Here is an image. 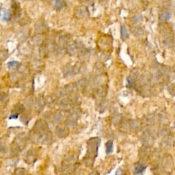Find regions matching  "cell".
Listing matches in <instances>:
<instances>
[{
    "label": "cell",
    "mask_w": 175,
    "mask_h": 175,
    "mask_svg": "<svg viewBox=\"0 0 175 175\" xmlns=\"http://www.w3.org/2000/svg\"><path fill=\"white\" fill-rule=\"evenodd\" d=\"M100 144V139L97 137L92 138L88 141V150L84 162L86 166L92 168L94 165V159L98 154L99 146Z\"/></svg>",
    "instance_id": "obj_1"
},
{
    "label": "cell",
    "mask_w": 175,
    "mask_h": 175,
    "mask_svg": "<svg viewBox=\"0 0 175 175\" xmlns=\"http://www.w3.org/2000/svg\"><path fill=\"white\" fill-rule=\"evenodd\" d=\"M30 138L32 142L46 144L51 142L52 138H53V135H52L50 130H47L44 132H40V133H36V132L32 131Z\"/></svg>",
    "instance_id": "obj_2"
},
{
    "label": "cell",
    "mask_w": 175,
    "mask_h": 175,
    "mask_svg": "<svg viewBox=\"0 0 175 175\" xmlns=\"http://www.w3.org/2000/svg\"><path fill=\"white\" fill-rule=\"evenodd\" d=\"M27 144V137L25 133H20L14 139L11 146V152L13 155L20 153L25 148Z\"/></svg>",
    "instance_id": "obj_3"
},
{
    "label": "cell",
    "mask_w": 175,
    "mask_h": 175,
    "mask_svg": "<svg viewBox=\"0 0 175 175\" xmlns=\"http://www.w3.org/2000/svg\"><path fill=\"white\" fill-rule=\"evenodd\" d=\"M77 157L75 155H69L65 158L62 165V170L64 172L69 171L73 166V165L76 162Z\"/></svg>",
    "instance_id": "obj_4"
},
{
    "label": "cell",
    "mask_w": 175,
    "mask_h": 175,
    "mask_svg": "<svg viewBox=\"0 0 175 175\" xmlns=\"http://www.w3.org/2000/svg\"><path fill=\"white\" fill-rule=\"evenodd\" d=\"M141 141L144 146L151 147V146L154 144L155 138L151 132L146 131L144 132L142 136Z\"/></svg>",
    "instance_id": "obj_5"
},
{
    "label": "cell",
    "mask_w": 175,
    "mask_h": 175,
    "mask_svg": "<svg viewBox=\"0 0 175 175\" xmlns=\"http://www.w3.org/2000/svg\"><path fill=\"white\" fill-rule=\"evenodd\" d=\"M38 158V153L36 150L35 149H30L26 153L25 155V162L27 164H34L36 162Z\"/></svg>",
    "instance_id": "obj_6"
},
{
    "label": "cell",
    "mask_w": 175,
    "mask_h": 175,
    "mask_svg": "<svg viewBox=\"0 0 175 175\" xmlns=\"http://www.w3.org/2000/svg\"><path fill=\"white\" fill-rule=\"evenodd\" d=\"M48 129V124L44 120H39L35 123L34 128L32 129V131L36 132V133H40V132L46 131Z\"/></svg>",
    "instance_id": "obj_7"
},
{
    "label": "cell",
    "mask_w": 175,
    "mask_h": 175,
    "mask_svg": "<svg viewBox=\"0 0 175 175\" xmlns=\"http://www.w3.org/2000/svg\"><path fill=\"white\" fill-rule=\"evenodd\" d=\"M75 15L78 19H83L88 15V10L86 6H81L76 8L75 10Z\"/></svg>",
    "instance_id": "obj_8"
},
{
    "label": "cell",
    "mask_w": 175,
    "mask_h": 175,
    "mask_svg": "<svg viewBox=\"0 0 175 175\" xmlns=\"http://www.w3.org/2000/svg\"><path fill=\"white\" fill-rule=\"evenodd\" d=\"M56 133L57 136L60 138H66L69 134V129L67 127L58 126L56 129Z\"/></svg>",
    "instance_id": "obj_9"
},
{
    "label": "cell",
    "mask_w": 175,
    "mask_h": 175,
    "mask_svg": "<svg viewBox=\"0 0 175 175\" xmlns=\"http://www.w3.org/2000/svg\"><path fill=\"white\" fill-rule=\"evenodd\" d=\"M151 147L148 146H144L139 150V157L142 160H147L149 158V156L151 155Z\"/></svg>",
    "instance_id": "obj_10"
},
{
    "label": "cell",
    "mask_w": 175,
    "mask_h": 175,
    "mask_svg": "<svg viewBox=\"0 0 175 175\" xmlns=\"http://www.w3.org/2000/svg\"><path fill=\"white\" fill-rule=\"evenodd\" d=\"M161 145H162L163 148H165V149L170 148L172 146V145H173V139L168 136H165V138L162 139Z\"/></svg>",
    "instance_id": "obj_11"
},
{
    "label": "cell",
    "mask_w": 175,
    "mask_h": 175,
    "mask_svg": "<svg viewBox=\"0 0 175 175\" xmlns=\"http://www.w3.org/2000/svg\"><path fill=\"white\" fill-rule=\"evenodd\" d=\"M106 82H107V77H106L105 75L101 74V75H99L98 76L94 79V83L95 86L100 87V86H103V85L105 84Z\"/></svg>",
    "instance_id": "obj_12"
},
{
    "label": "cell",
    "mask_w": 175,
    "mask_h": 175,
    "mask_svg": "<svg viewBox=\"0 0 175 175\" xmlns=\"http://www.w3.org/2000/svg\"><path fill=\"white\" fill-rule=\"evenodd\" d=\"M105 70V67L102 62H96L93 67V71L96 75L103 74Z\"/></svg>",
    "instance_id": "obj_13"
},
{
    "label": "cell",
    "mask_w": 175,
    "mask_h": 175,
    "mask_svg": "<svg viewBox=\"0 0 175 175\" xmlns=\"http://www.w3.org/2000/svg\"><path fill=\"white\" fill-rule=\"evenodd\" d=\"M129 129L132 131H138L140 129L141 122L139 120H131L129 122Z\"/></svg>",
    "instance_id": "obj_14"
},
{
    "label": "cell",
    "mask_w": 175,
    "mask_h": 175,
    "mask_svg": "<svg viewBox=\"0 0 175 175\" xmlns=\"http://www.w3.org/2000/svg\"><path fill=\"white\" fill-rule=\"evenodd\" d=\"M146 168V165H144V163H136L135 164L134 167V172L135 174L138 175V174H142L143 172L145 171Z\"/></svg>",
    "instance_id": "obj_15"
},
{
    "label": "cell",
    "mask_w": 175,
    "mask_h": 175,
    "mask_svg": "<svg viewBox=\"0 0 175 175\" xmlns=\"http://www.w3.org/2000/svg\"><path fill=\"white\" fill-rule=\"evenodd\" d=\"M89 51L87 50L86 49H85L84 47H80V51L79 52V59L81 60H86L87 59L89 58Z\"/></svg>",
    "instance_id": "obj_16"
},
{
    "label": "cell",
    "mask_w": 175,
    "mask_h": 175,
    "mask_svg": "<svg viewBox=\"0 0 175 175\" xmlns=\"http://www.w3.org/2000/svg\"><path fill=\"white\" fill-rule=\"evenodd\" d=\"M162 165L165 168H169L172 165V159L171 156L165 155L162 159Z\"/></svg>",
    "instance_id": "obj_17"
},
{
    "label": "cell",
    "mask_w": 175,
    "mask_h": 175,
    "mask_svg": "<svg viewBox=\"0 0 175 175\" xmlns=\"http://www.w3.org/2000/svg\"><path fill=\"white\" fill-rule=\"evenodd\" d=\"M132 34L136 37H141L144 35V29L141 26H134L131 29Z\"/></svg>",
    "instance_id": "obj_18"
},
{
    "label": "cell",
    "mask_w": 175,
    "mask_h": 175,
    "mask_svg": "<svg viewBox=\"0 0 175 175\" xmlns=\"http://www.w3.org/2000/svg\"><path fill=\"white\" fill-rule=\"evenodd\" d=\"M172 17V13L169 10H164L159 14V20L161 21H166Z\"/></svg>",
    "instance_id": "obj_19"
},
{
    "label": "cell",
    "mask_w": 175,
    "mask_h": 175,
    "mask_svg": "<svg viewBox=\"0 0 175 175\" xmlns=\"http://www.w3.org/2000/svg\"><path fill=\"white\" fill-rule=\"evenodd\" d=\"M96 94L97 95L98 97L101 98V99H104L105 97V96L108 94V90L104 86H100L98 87V88L96 90Z\"/></svg>",
    "instance_id": "obj_20"
},
{
    "label": "cell",
    "mask_w": 175,
    "mask_h": 175,
    "mask_svg": "<svg viewBox=\"0 0 175 175\" xmlns=\"http://www.w3.org/2000/svg\"><path fill=\"white\" fill-rule=\"evenodd\" d=\"M96 106H97L98 110L100 111L101 112H103L108 107V101L105 99H101L96 104Z\"/></svg>",
    "instance_id": "obj_21"
},
{
    "label": "cell",
    "mask_w": 175,
    "mask_h": 175,
    "mask_svg": "<svg viewBox=\"0 0 175 175\" xmlns=\"http://www.w3.org/2000/svg\"><path fill=\"white\" fill-rule=\"evenodd\" d=\"M70 117L77 120L80 117V116H81L82 111L81 110H80L79 108L75 107V108H72L71 110H70Z\"/></svg>",
    "instance_id": "obj_22"
},
{
    "label": "cell",
    "mask_w": 175,
    "mask_h": 175,
    "mask_svg": "<svg viewBox=\"0 0 175 175\" xmlns=\"http://www.w3.org/2000/svg\"><path fill=\"white\" fill-rule=\"evenodd\" d=\"M174 39H172L171 36H166L164 40V45L166 47V48H171L174 46Z\"/></svg>",
    "instance_id": "obj_23"
},
{
    "label": "cell",
    "mask_w": 175,
    "mask_h": 175,
    "mask_svg": "<svg viewBox=\"0 0 175 175\" xmlns=\"http://www.w3.org/2000/svg\"><path fill=\"white\" fill-rule=\"evenodd\" d=\"M144 124H145L146 126L149 127L151 126V125H153V123H154L155 118L153 115H147L144 118Z\"/></svg>",
    "instance_id": "obj_24"
},
{
    "label": "cell",
    "mask_w": 175,
    "mask_h": 175,
    "mask_svg": "<svg viewBox=\"0 0 175 175\" xmlns=\"http://www.w3.org/2000/svg\"><path fill=\"white\" fill-rule=\"evenodd\" d=\"M151 80H152V82L153 83H155V84H158V83L161 82V81L162 80V75L159 73V71L153 73Z\"/></svg>",
    "instance_id": "obj_25"
},
{
    "label": "cell",
    "mask_w": 175,
    "mask_h": 175,
    "mask_svg": "<svg viewBox=\"0 0 175 175\" xmlns=\"http://www.w3.org/2000/svg\"><path fill=\"white\" fill-rule=\"evenodd\" d=\"M65 125L67 128H74L77 126V120L70 117L69 119L66 120Z\"/></svg>",
    "instance_id": "obj_26"
},
{
    "label": "cell",
    "mask_w": 175,
    "mask_h": 175,
    "mask_svg": "<svg viewBox=\"0 0 175 175\" xmlns=\"http://www.w3.org/2000/svg\"><path fill=\"white\" fill-rule=\"evenodd\" d=\"M139 75H140V70L138 69V68H134L133 70H132L131 71L129 77L131 78L133 82H135L139 77Z\"/></svg>",
    "instance_id": "obj_27"
},
{
    "label": "cell",
    "mask_w": 175,
    "mask_h": 175,
    "mask_svg": "<svg viewBox=\"0 0 175 175\" xmlns=\"http://www.w3.org/2000/svg\"><path fill=\"white\" fill-rule=\"evenodd\" d=\"M122 120V117L121 115L119 114V113H116V114L113 115L112 116V122L113 125H116V126L119 125Z\"/></svg>",
    "instance_id": "obj_28"
},
{
    "label": "cell",
    "mask_w": 175,
    "mask_h": 175,
    "mask_svg": "<svg viewBox=\"0 0 175 175\" xmlns=\"http://www.w3.org/2000/svg\"><path fill=\"white\" fill-rule=\"evenodd\" d=\"M159 73L162 74V75H164V76H170L171 75V70L168 67L166 66H162L159 68Z\"/></svg>",
    "instance_id": "obj_29"
},
{
    "label": "cell",
    "mask_w": 175,
    "mask_h": 175,
    "mask_svg": "<svg viewBox=\"0 0 175 175\" xmlns=\"http://www.w3.org/2000/svg\"><path fill=\"white\" fill-rule=\"evenodd\" d=\"M86 84L87 82L86 78H82V79L78 80L76 82V84H75V87L78 89H84V88L86 86Z\"/></svg>",
    "instance_id": "obj_30"
},
{
    "label": "cell",
    "mask_w": 175,
    "mask_h": 175,
    "mask_svg": "<svg viewBox=\"0 0 175 175\" xmlns=\"http://www.w3.org/2000/svg\"><path fill=\"white\" fill-rule=\"evenodd\" d=\"M77 49V44H75V43L69 44L67 47V50H68V53L71 56L75 55V54L76 53Z\"/></svg>",
    "instance_id": "obj_31"
},
{
    "label": "cell",
    "mask_w": 175,
    "mask_h": 175,
    "mask_svg": "<svg viewBox=\"0 0 175 175\" xmlns=\"http://www.w3.org/2000/svg\"><path fill=\"white\" fill-rule=\"evenodd\" d=\"M143 20L142 15L141 14H136V15H133L131 18V21L132 23H134V24H137V23H141Z\"/></svg>",
    "instance_id": "obj_32"
},
{
    "label": "cell",
    "mask_w": 175,
    "mask_h": 175,
    "mask_svg": "<svg viewBox=\"0 0 175 175\" xmlns=\"http://www.w3.org/2000/svg\"><path fill=\"white\" fill-rule=\"evenodd\" d=\"M120 35H121V38L122 39H127L129 37V33L128 30H127V27L125 25H122L121 28H120Z\"/></svg>",
    "instance_id": "obj_33"
},
{
    "label": "cell",
    "mask_w": 175,
    "mask_h": 175,
    "mask_svg": "<svg viewBox=\"0 0 175 175\" xmlns=\"http://www.w3.org/2000/svg\"><path fill=\"white\" fill-rule=\"evenodd\" d=\"M106 148V153L107 154H110L113 152V141L109 140L105 144Z\"/></svg>",
    "instance_id": "obj_34"
},
{
    "label": "cell",
    "mask_w": 175,
    "mask_h": 175,
    "mask_svg": "<svg viewBox=\"0 0 175 175\" xmlns=\"http://www.w3.org/2000/svg\"><path fill=\"white\" fill-rule=\"evenodd\" d=\"M167 90L172 96H175V84H170L167 87Z\"/></svg>",
    "instance_id": "obj_35"
},
{
    "label": "cell",
    "mask_w": 175,
    "mask_h": 175,
    "mask_svg": "<svg viewBox=\"0 0 175 175\" xmlns=\"http://www.w3.org/2000/svg\"><path fill=\"white\" fill-rule=\"evenodd\" d=\"M24 110H25V108H24V107H23V105L19 104V105H17L15 107V110H14V113H13V114H16V115L18 116L19 114V113L24 112Z\"/></svg>",
    "instance_id": "obj_36"
},
{
    "label": "cell",
    "mask_w": 175,
    "mask_h": 175,
    "mask_svg": "<svg viewBox=\"0 0 175 175\" xmlns=\"http://www.w3.org/2000/svg\"><path fill=\"white\" fill-rule=\"evenodd\" d=\"M119 125H120V130L122 132H126L127 131V130L129 129V122H123L122 120Z\"/></svg>",
    "instance_id": "obj_37"
},
{
    "label": "cell",
    "mask_w": 175,
    "mask_h": 175,
    "mask_svg": "<svg viewBox=\"0 0 175 175\" xmlns=\"http://www.w3.org/2000/svg\"><path fill=\"white\" fill-rule=\"evenodd\" d=\"M70 105V102L68 99H65V100L62 101L60 103V106L62 109H67Z\"/></svg>",
    "instance_id": "obj_38"
},
{
    "label": "cell",
    "mask_w": 175,
    "mask_h": 175,
    "mask_svg": "<svg viewBox=\"0 0 175 175\" xmlns=\"http://www.w3.org/2000/svg\"><path fill=\"white\" fill-rule=\"evenodd\" d=\"M15 175H27V172L26 170L23 168H18L15 170Z\"/></svg>",
    "instance_id": "obj_39"
},
{
    "label": "cell",
    "mask_w": 175,
    "mask_h": 175,
    "mask_svg": "<svg viewBox=\"0 0 175 175\" xmlns=\"http://www.w3.org/2000/svg\"><path fill=\"white\" fill-rule=\"evenodd\" d=\"M53 119L56 122H60L63 119V116L60 112H58L54 115Z\"/></svg>",
    "instance_id": "obj_40"
},
{
    "label": "cell",
    "mask_w": 175,
    "mask_h": 175,
    "mask_svg": "<svg viewBox=\"0 0 175 175\" xmlns=\"http://www.w3.org/2000/svg\"><path fill=\"white\" fill-rule=\"evenodd\" d=\"M65 6V1L64 0H56L55 1V6L58 9L62 8Z\"/></svg>",
    "instance_id": "obj_41"
},
{
    "label": "cell",
    "mask_w": 175,
    "mask_h": 175,
    "mask_svg": "<svg viewBox=\"0 0 175 175\" xmlns=\"http://www.w3.org/2000/svg\"><path fill=\"white\" fill-rule=\"evenodd\" d=\"M169 129H168V127H162V129H161L160 130H159V133H160V135L161 136H168V133H169Z\"/></svg>",
    "instance_id": "obj_42"
},
{
    "label": "cell",
    "mask_w": 175,
    "mask_h": 175,
    "mask_svg": "<svg viewBox=\"0 0 175 175\" xmlns=\"http://www.w3.org/2000/svg\"><path fill=\"white\" fill-rule=\"evenodd\" d=\"M30 119H31V118L30 117H28L27 115H23L21 116V122H23L25 125H27L28 122H29V121L30 120Z\"/></svg>",
    "instance_id": "obj_43"
},
{
    "label": "cell",
    "mask_w": 175,
    "mask_h": 175,
    "mask_svg": "<svg viewBox=\"0 0 175 175\" xmlns=\"http://www.w3.org/2000/svg\"><path fill=\"white\" fill-rule=\"evenodd\" d=\"M7 153V146L5 145H1L0 146V155H5Z\"/></svg>",
    "instance_id": "obj_44"
},
{
    "label": "cell",
    "mask_w": 175,
    "mask_h": 175,
    "mask_svg": "<svg viewBox=\"0 0 175 175\" xmlns=\"http://www.w3.org/2000/svg\"><path fill=\"white\" fill-rule=\"evenodd\" d=\"M44 106V102L42 100H39V101L37 102V104H36V108L39 110H41L42 108H43V107Z\"/></svg>",
    "instance_id": "obj_45"
},
{
    "label": "cell",
    "mask_w": 175,
    "mask_h": 175,
    "mask_svg": "<svg viewBox=\"0 0 175 175\" xmlns=\"http://www.w3.org/2000/svg\"><path fill=\"white\" fill-rule=\"evenodd\" d=\"M82 101V99L81 97L79 95H77L75 96V98L73 99V103H75V104H79L81 103Z\"/></svg>",
    "instance_id": "obj_46"
},
{
    "label": "cell",
    "mask_w": 175,
    "mask_h": 175,
    "mask_svg": "<svg viewBox=\"0 0 175 175\" xmlns=\"http://www.w3.org/2000/svg\"><path fill=\"white\" fill-rule=\"evenodd\" d=\"M127 84H128L129 87H132L134 84V82L129 77L127 78Z\"/></svg>",
    "instance_id": "obj_47"
},
{
    "label": "cell",
    "mask_w": 175,
    "mask_h": 175,
    "mask_svg": "<svg viewBox=\"0 0 175 175\" xmlns=\"http://www.w3.org/2000/svg\"><path fill=\"white\" fill-rule=\"evenodd\" d=\"M10 13H8V11H4V19H6V20H8L9 18H10Z\"/></svg>",
    "instance_id": "obj_48"
},
{
    "label": "cell",
    "mask_w": 175,
    "mask_h": 175,
    "mask_svg": "<svg viewBox=\"0 0 175 175\" xmlns=\"http://www.w3.org/2000/svg\"><path fill=\"white\" fill-rule=\"evenodd\" d=\"M84 2L86 3V5L90 6L93 4V0H84Z\"/></svg>",
    "instance_id": "obj_49"
},
{
    "label": "cell",
    "mask_w": 175,
    "mask_h": 175,
    "mask_svg": "<svg viewBox=\"0 0 175 175\" xmlns=\"http://www.w3.org/2000/svg\"><path fill=\"white\" fill-rule=\"evenodd\" d=\"M18 64L16 62H10L8 64V67H15V66L17 65Z\"/></svg>",
    "instance_id": "obj_50"
},
{
    "label": "cell",
    "mask_w": 175,
    "mask_h": 175,
    "mask_svg": "<svg viewBox=\"0 0 175 175\" xmlns=\"http://www.w3.org/2000/svg\"><path fill=\"white\" fill-rule=\"evenodd\" d=\"M116 175H122V172L120 170H118L116 172Z\"/></svg>",
    "instance_id": "obj_51"
},
{
    "label": "cell",
    "mask_w": 175,
    "mask_h": 175,
    "mask_svg": "<svg viewBox=\"0 0 175 175\" xmlns=\"http://www.w3.org/2000/svg\"><path fill=\"white\" fill-rule=\"evenodd\" d=\"M161 175H170V174L166 171H163L162 173H161Z\"/></svg>",
    "instance_id": "obj_52"
},
{
    "label": "cell",
    "mask_w": 175,
    "mask_h": 175,
    "mask_svg": "<svg viewBox=\"0 0 175 175\" xmlns=\"http://www.w3.org/2000/svg\"><path fill=\"white\" fill-rule=\"evenodd\" d=\"M89 175H99V174H98L97 172H91V173Z\"/></svg>",
    "instance_id": "obj_53"
},
{
    "label": "cell",
    "mask_w": 175,
    "mask_h": 175,
    "mask_svg": "<svg viewBox=\"0 0 175 175\" xmlns=\"http://www.w3.org/2000/svg\"><path fill=\"white\" fill-rule=\"evenodd\" d=\"M142 1H144V2H149L151 1V0H142Z\"/></svg>",
    "instance_id": "obj_54"
},
{
    "label": "cell",
    "mask_w": 175,
    "mask_h": 175,
    "mask_svg": "<svg viewBox=\"0 0 175 175\" xmlns=\"http://www.w3.org/2000/svg\"><path fill=\"white\" fill-rule=\"evenodd\" d=\"M173 70H174V72L175 73V64H174V66H173Z\"/></svg>",
    "instance_id": "obj_55"
},
{
    "label": "cell",
    "mask_w": 175,
    "mask_h": 175,
    "mask_svg": "<svg viewBox=\"0 0 175 175\" xmlns=\"http://www.w3.org/2000/svg\"><path fill=\"white\" fill-rule=\"evenodd\" d=\"M101 1H108V0H101Z\"/></svg>",
    "instance_id": "obj_56"
}]
</instances>
